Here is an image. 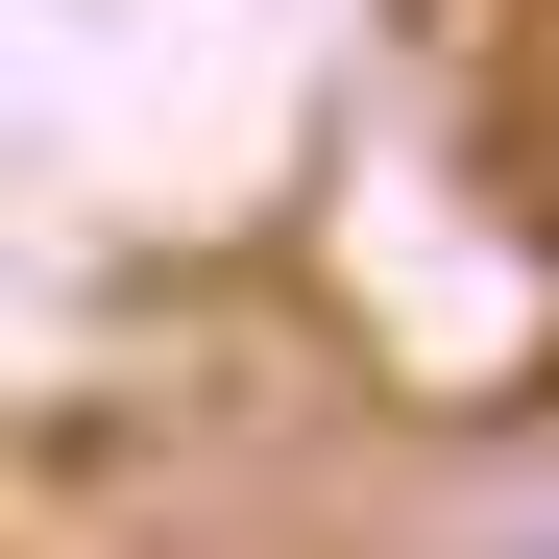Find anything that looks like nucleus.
<instances>
[{
    "label": "nucleus",
    "mask_w": 559,
    "mask_h": 559,
    "mask_svg": "<svg viewBox=\"0 0 559 559\" xmlns=\"http://www.w3.org/2000/svg\"><path fill=\"white\" fill-rule=\"evenodd\" d=\"M462 559H559V487H535V511H487V535H462Z\"/></svg>",
    "instance_id": "f257e3e1"
}]
</instances>
